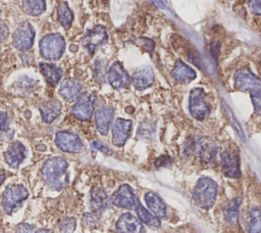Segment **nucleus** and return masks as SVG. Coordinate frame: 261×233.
Wrapping results in <instances>:
<instances>
[{"label":"nucleus","mask_w":261,"mask_h":233,"mask_svg":"<svg viewBox=\"0 0 261 233\" xmlns=\"http://www.w3.org/2000/svg\"><path fill=\"white\" fill-rule=\"evenodd\" d=\"M41 173L46 184L54 190H61L68 183L67 162L61 156L48 158L44 162Z\"/></svg>","instance_id":"obj_1"},{"label":"nucleus","mask_w":261,"mask_h":233,"mask_svg":"<svg viewBox=\"0 0 261 233\" xmlns=\"http://www.w3.org/2000/svg\"><path fill=\"white\" fill-rule=\"evenodd\" d=\"M193 200L197 206L203 209H209L213 206L217 196V184L211 178L201 177L194 190Z\"/></svg>","instance_id":"obj_2"},{"label":"nucleus","mask_w":261,"mask_h":233,"mask_svg":"<svg viewBox=\"0 0 261 233\" xmlns=\"http://www.w3.org/2000/svg\"><path fill=\"white\" fill-rule=\"evenodd\" d=\"M39 47L40 53L45 59L57 60L65 51V40L60 34H48L41 39Z\"/></svg>","instance_id":"obj_3"},{"label":"nucleus","mask_w":261,"mask_h":233,"mask_svg":"<svg viewBox=\"0 0 261 233\" xmlns=\"http://www.w3.org/2000/svg\"><path fill=\"white\" fill-rule=\"evenodd\" d=\"M29 196L27 188L19 184L8 185L2 196V207L8 215L12 214Z\"/></svg>","instance_id":"obj_4"},{"label":"nucleus","mask_w":261,"mask_h":233,"mask_svg":"<svg viewBox=\"0 0 261 233\" xmlns=\"http://www.w3.org/2000/svg\"><path fill=\"white\" fill-rule=\"evenodd\" d=\"M221 167L223 174L228 178H239L241 176V157L238 148L227 147L221 152Z\"/></svg>","instance_id":"obj_5"},{"label":"nucleus","mask_w":261,"mask_h":233,"mask_svg":"<svg viewBox=\"0 0 261 233\" xmlns=\"http://www.w3.org/2000/svg\"><path fill=\"white\" fill-rule=\"evenodd\" d=\"M35 39V30L28 22H21L13 33V46L19 51H28L33 46Z\"/></svg>","instance_id":"obj_6"},{"label":"nucleus","mask_w":261,"mask_h":233,"mask_svg":"<svg viewBox=\"0 0 261 233\" xmlns=\"http://www.w3.org/2000/svg\"><path fill=\"white\" fill-rule=\"evenodd\" d=\"M107 39L108 35L106 29L102 26H96L86 32L82 39V45L89 54L93 55L98 47L107 42Z\"/></svg>","instance_id":"obj_7"},{"label":"nucleus","mask_w":261,"mask_h":233,"mask_svg":"<svg viewBox=\"0 0 261 233\" xmlns=\"http://www.w3.org/2000/svg\"><path fill=\"white\" fill-rule=\"evenodd\" d=\"M189 110L192 116L198 121H202L209 112L208 105L205 102V93L202 88H194L190 93Z\"/></svg>","instance_id":"obj_8"},{"label":"nucleus","mask_w":261,"mask_h":233,"mask_svg":"<svg viewBox=\"0 0 261 233\" xmlns=\"http://www.w3.org/2000/svg\"><path fill=\"white\" fill-rule=\"evenodd\" d=\"M233 86L240 91H253L261 88V80L248 68H240L234 73Z\"/></svg>","instance_id":"obj_9"},{"label":"nucleus","mask_w":261,"mask_h":233,"mask_svg":"<svg viewBox=\"0 0 261 233\" xmlns=\"http://www.w3.org/2000/svg\"><path fill=\"white\" fill-rule=\"evenodd\" d=\"M55 143L59 149L68 153H76L84 148L81 138L77 135L67 131H60L56 133Z\"/></svg>","instance_id":"obj_10"},{"label":"nucleus","mask_w":261,"mask_h":233,"mask_svg":"<svg viewBox=\"0 0 261 233\" xmlns=\"http://www.w3.org/2000/svg\"><path fill=\"white\" fill-rule=\"evenodd\" d=\"M95 97L89 93H83L77 97L76 102L71 107L72 114L82 121L91 119L94 111Z\"/></svg>","instance_id":"obj_11"},{"label":"nucleus","mask_w":261,"mask_h":233,"mask_svg":"<svg viewBox=\"0 0 261 233\" xmlns=\"http://www.w3.org/2000/svg\"><path fill=\"white\" fill-rule=\"evenodd\" d=\"M137 200L133 189L127 184H122L111 196V201L115 206L126 209L135 208Z\"/></svg>","instance_id":"obj_12"},{"label":"nucleus","mask_w":261,"mask_h":233,"mask_svg":"<svg viewBox=\"0 0 261 233\" xmlns=\"http://www.w3.org/2000/svg\"><path fill=\"white\" fill-rule=\"evenodd\" d=\"M107 81L114 89H122L128 86L130 78L122 64L118 61L113 62L107 72Z\"/></svg>","instance_id":"obj_13"},{"label":"nucleus","mask_w":261,"mask_h":233,"mask_svg":"<svg viewBox=\"0 0 261 233\" xmlns=\"http://www.w3.org/2000/svg\"><path fill=\"white\" fill-rule=\"evenodd\" d=\"M132 131V121L117 119L112 126V142L115 146L121 147L128 139Z\"/></svg>","instance_id":"obj_14"},{"label":"nucleus","mask_w":261,"mask_h":233,"mask_svg":"<svg viewBox=\"0 0 261 233\" xmlns=\"http://www.w3.org/2000/svg\"><path fill=\"white\" fill-rule=\"evenodd\" d=\"M217 145L210 140L202 139L196 142L195 150L200 160L205 165H212L215 161L217 155Z\"/></svg>","instance_id":"obj_15"},{"label":"nucleus","mask_w":261,"mask_h":233,"mask_svg":"<svg viewBox=\"0 0 261 233\" xmlns=\"http://www.w3.org/2000/svg\"><path fill=\"white\" fill-rule=\"evenodd\" d=\"M116 231L118 233H144L142 222L129 213L122 214L116 222Z\"/></svg>","instance_id":"obj_16"},{"label":"nucleus","mask_w":261,"mask_h":233,"mask_svg":"<svg viewBox=\"0 0 261 233\" xmlns=\"http://www.w3.org/2000/svg\"><path fill=\"white\" fill-rule=\"evenodd\" d=\"M134 87L138 90H145L154 82V73L151 66L144 65L139 67L130 79Z\"/></svg>","instance_id":"obj_17"},{"label":"nucleus","mask_w":261,"mask_h":233,"mask_svg":"<svg viewBox=\"0 0 261 233\" xmlns=\"http://www.w3.org/2000/svg\"><path fill=\"white\" fill-rule=\"evenodd\" d=\"M114 116V110L111 106H103L100 107L95 113L96 127L100 134L107 135L109 131V127L112 123Z\"/></svg>","instance_id":"obj_18"},{"label":"nucleus","mask_w":261,"mask_h":233,"mask_svg":"<svg viewBox=\"0 0 261 233\" xmlns=\"http://www.w3.org/2000/svg\"><path fill=\"white\" fill-rule=\"evenodd\" d=\"M5 160L13 169H17L25 158V147L20 142H13L5 151Z\"/></svg>","instance_id":"obj_19"},{"label":"nucleus","mask_w":261,"mask_h":233,"mask_svg":"<svg viewBox=\"0 0 261 233\" xmlns=\"http://www.w3.org/2000/svg\"><path fill=\"white\" fill-rule=\"evenodd\" d=\"M145 201L154 216L157 218L166 217V204L157 193L153 191L147 192L145 194Z\"/></svg>","instance_id":"obj_20"},{"label":"nucleus","mask_w":261,"mask_h":233,"mask_svg":"<svg viewBox=\"0 0 261 233\" xmlns=\"http://www.w3.org/2000/svg\"><path fill=\"white\" fill-rule=\"evenodd\" d=\"M171 75L178 83H189L196 78V72L181 60H177Z\"/></svg>","instance_id":"obj_21"},{"label":"nucleus","mask_w":261,"mask_h":233,"mask_svg":"<svg viewBox=\"0 0 261 233\" xmlns=\"http://www.w3.org/2000/svg\"><path fill=\"white\" fill-rule=\"evenodd\" d=\"M60 111H61V104L56 99L45 101L40 106L42 120L47 124L52 123L60 114Z\"/></svg>","instance_id":"obj_22"},{"label":"nucleus","mask_w":261,"mask_h":233,"mask_svg":"<svg viewBox=\"0 0 261 233\" xmlns=\"http://www.w3.org/2000/svg\"><path fill=\"white\" fill-rule=\"evenodd\" d=\"M82 86L80 83L72 80H63L60 84L59 94L67 101H72L80 96Z\"/></svg>","instance_id":"obj_23"},{"label":"nucleus","mask_w":261,"mask_h":233,"mask_svg":"<svg viewBox=\"0 0 261 233\" xmlns=\"http://www.w3.org/2000/svg\"><path fill=\"white\" fill-rule=\"evenodd\" d=\"M39 67H40L42 75L44 76V78L46 79V81L48 82L49 85L54 86L60 81V79L62 77V71L57 65H55L53 63L41 62L39 64Z\"/></svg>","instance_id":"obj_24"},{"label":"nucleus","mask_w":261,"mask_h":233,"mask_svg":"<svg viewBox=\"0 0 261 233\" xmlns=\"http://www.w3.org/2000/svg\"><path fill=\"white\" fill-rule=\"evenodd\" d=\"M135 209H136V214L138 216V219L142 223H144V224H146L150 227H154V228H159L160 227L159 218H157L156 216L151 214L147 208H145L139 200H137V202H136Z\"/></svg>","instance_id":"obj_25"},{"label":"nucleus","mask_w":261,"mask_h":233,"mask_svg":"<svg viewBox=\"0 0 261 233\" xmlns=\"http://www.w3.org/2000/svg\"><path fill=\"white\" fill-rule=\"evenodd\" d=\"M107 194L102 188H96L91 193L90 206L91 208L98 213L107 206Z\"/></svg>","instance_id":"obj_26"},{"label":"nucleus","mask_w":261,"mask_h":233,"mask_svg":"<svg viewBox=\"0 0 261 233\" xmlns=\"http://www.w3.org/2000/svg\"><path fill=\"white\" fill-rule=\"evenodd\" d=\"M57 17L59 24L64 28L68 29L71 26L73 20V13L68 7V4L64 1H61L57 6Z\"/></svg>","instance_id":"obj_27"},{"label":"nucleus","mask_w":261,"mask_h":233,"mask_svg":"<svg viewBox=\"0 0 261 233\" xmlns=\"http://www.w3.org/2000/svg\"><path fill=\"white\" fill-rule=\"evenodd\" d=\"M22 10L32 16L40 15L46 8V0H22Z\"/></svg>","instance_id":"obj_28"},{"label":"nucleus","mask_w":261,"mask_h":233,"mask_svg":"<svg viewBox=\"0 0 261 233\" xmlns=\"http://www.w3.org/2000/svg\"><path fill=\"white\" fill-rule=\"evenodd\" d=\"M241 202L242 200L240 198H233L225 206L223 211V215H224V220L227 224L233 225L237 223L238 217H239V207Z\"/></svg>","instance_id":"obj_29"},{"label":"nucleus","mask_w":261,"mask_h":233,"mask_svg":"<svg viewBox=\"0 0 261 233\" xmlns=\"http://www.w3.org/2000/svg\"><path fill=\"white\" fill-rule=\"evenodd\" d=\"M248 233H261V209L253 207L248 215Z\"/></svg>","instance_id":"obj_30"},{"label":"nucleus","mask_w":261,"mask_h":233,"mask_svg":"<svg viewBox=\"0 0 261 233\" xmlns=\"http://www.w3.org/2000/svg\"><path fill=\"white\" fill-rule=\"evenodd\" d=\"M75 229V220L71 217L63 218L59 223V230L61 233H73Z\"/></svg>","instance_id":"obj_31"},{"label":"nucleus","mask_w":261,"mask_h":233,"mask_svg":"<svg viewBox=\"0 0 261 233\" xmlns=\"http://www.w3.org/2000/svg\"><path fill=\"white\" fill-rule=\"evenodd\" d=\"M82 222L85 227L93 228L96 225H98V223H99V215L96 212L86 213L82 218Z\"/></svg>","instance_id":"obj_32"},{"label":"nucleus","mask_w":261,"mask_h":233,"mask_svg":"<svg viewBox=\"0 0 261 233\" xmlns=\"http://www.w3.org/2000/svg\"><path fill=\"white\" fill-rule=\"evenodd\" d=\"M251 99L255 113L261 115V88L251 91Z\"/></svg>","instance_id":"obj_33"},{"label":"nucleus","mask_w":261,"mask_h":233,"mask_svg":"<svg viewBox=\"0 0 261 233\" xmlns=\"http://www.w3.org/2000/svg\"><path fill=\"white\" fill-rule=\"evenodd\" d=\"M134 43L139 46L140 48H142L144 51L152 54L153 50H154V42L151 39H147V38H139L136 39L134 41Z\"/></svg>","instance_id":"obj_34"},{"label":"nucleus","mask_w":261,"mask_h":233,"mask_svg":"<svg viewBox=\"0 0 261 233\" xmlns=\"http://www.w3.org/2000/svg\"><path fill=\"white\" fill-rule=\"evenodd\" d=\"M248 4L250 10L254 14L261 15V0H249Z\"/></svg>","instance_id":"obj_35"},{"label":"nucleus","mask_w":261,"mask_h":233,"mask_svg":"<svg viewBox=\"0 0 261 233\" xmlns=\"http://www.w3.org/2000/svg\"><path fill=\"white\" fill-rule=\"evenodd\" d=\"M8 27L6 24L0 19V43L4 42L8 38Z\"/></svg>","instance_id":"obj_36"},{"label":"nucleus","mask_w":261,"mask_h":233,"mask_svg":"<svg viewBox=\"0 0 261 233\" xmlns=\"http://www.w3.org/2000/svg\"><path fill=\"white\" fill-rule=\"evenodd\" d=\"M92 148L96 149V150H99V151H101V152H103L105 154H110L109 148L106 145H104L103 143L99 142V141H93L92 142Z\"/></svg>","instance_id":"obj_37"},{"label":"nucleus","mask_w":261,"mask_h":233,"mask_svg":"<svg viewBox=\"0 0 261 233\" xmlns=\"http://www.w3.org/2000/svg\"><path fill=\"white\" fill-rule=\"evenodd\" d=\"M35 232H36L35 228L25 223L18 225V227L16 229V233H35Z\"/></svg>","instance_id":"obj_38"},{"label":"nucleus","mask_w":261,"mask_h":233,"mask_svg":"<svg viewBox=\"0 0 261 233\" xmlns=\"http://www.w3.org/2000/svg\"><path fill=\"white\" fill-rule=\"evenodd\" d=\"M171 162V159L168 157V156H161V157H158L155 161V166L157 168H161V167H167L169 164Z\"/></svg>","instance_id":"obj_39"},{"label":"nucleus","mask_w":261,"mask_h":233,"mask_svg":"<svg viewBox=\"0 0 261 233\" xmlns=\"http://www.w3.org/2000/svg\"><path fill=\"white\" fill-rule=\"evenodd\" d=\"M7 124V114L4 111H0V133L5 129Z\"/></svg>","instance_id":"obj_40"},{"label":"nucleus","mask_w":261,"mask_h":233,"mask_svg":"<svg viewBox=\"0 0 261 233\" xmlns=\"http://www.w3.org/2000/svg\"><path fill=\"white\" fill-rule=\"evenodd\" d=\"M35 233H53V232L50 230H46V229H39V230H36Z\"/></svg>","instance_id":"obj_41"},{"label":"nucleus","mask_w":261,"mask_h":233,"mask_svg":"<svg viewBox=\"0 0 261 233\" xmlns=\"http://www.w3.org/2000/svg\"><path fill=\"white\" fill-rule=\"evenodd\" d=\"M5 180V176H4V174H0V186H1V184L3 183V181Z\"/></svg>","instance_id":"obj_42"}]
</instances>
